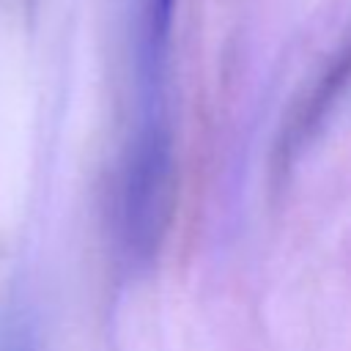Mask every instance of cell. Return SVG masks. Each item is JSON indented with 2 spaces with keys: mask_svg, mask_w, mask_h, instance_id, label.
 <instances>
[{
  "mask_svg": "<svg viewBox=\"0 0 351 351\" xmlns=\"http://www.w3.org/2000/svg\"><path fill=\"white\" fill-rule=\"evenodd\" d=\"M3 351H22V337H19L16 332H11L8 340H5V348H3Z\"/></svg>",
  "mask_w": 351,
  "mask_h": 351,
  "instance_id": "cell-4",
  "label": "cell"
},
{
  "mask_svg": "<svg viewBox=\"0 0 351 351\" xmlns=\"http://www.w3.org/2000/svg\"><path fill=\"white\" fill-rule=\"evenodd\" d=\"M173 186L170 134L159 121L140 129L123 176V236L129 250L151 252L165 230Z\"/></svg>",
  "mask_w": 351,
  "mask_h": 351,
  "instance_id": "cell-1",
  "label": "cell"
},
{
  "mask_svg": "<svg viewBox=\"0 0 351 351\" xmlns=\"http://www.w3.org/2000/svg\"><path fill=\"white\" fill-rule=\"evenodd\" d=\"M351 85V38H346L332 58L324 63V69L315 74V80L304 88V93L291 104L277 145H274V167L285 170L291 167L302 151L313 143V137L324 129L326 118L335 112L340 96Z\"/></svg>",
  "mask_w": 351,
  "mask_h": 351,
  "instance_id": "cell-2",
  "label": "cell"
},
{
  "mask_svg": "<svg viewBox=\"0 0 351 351\" xmlns=\"http://www.w3.org/2000/svg\"><path fill=\"white\" fill-rule=\"evenodd\" d=\"M173 5H176V0H151L148 3V44H151V52H159L167 41Z\"/></svg>",
  "mask_w": 351,
  "mask_h": 351,
  "instance_id": "cell-3",
  "label": "cell"
}]
</instances>
